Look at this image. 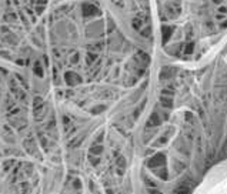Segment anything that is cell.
<instances>
[{
  "label": "cell",
  "mask_w": 227,
  "mask_h": 194,
  "mask_svg": "<svg viewBox=\"0 0 227 194\" xmlns=\"http://www.w3.org/2000/svg\"><path fill=\"white\" fill-rule=\"evenodd\" d=\"M191 51H193V44H187V46H186V50H184V53H186V54H190Z\"/></svg>",
  "instance_id": "30bf717a"
},
{
  "label": "cell",
  "mask_w": 227,
  "mask_h": 194,
  "mask_svg": "<svg viewBox=\"0 0 227 194\" xmlns=\"http://www.w3.org/2000/svg\"><path fill=\"white\" fill-rule=\"evenodd\" d=\"M83 12L86 14H96V13H99V10L93 4H83Z\"/></svg>",
  "instance_id": "277c9868"
},
{
  "label": "cell",
  "mask_w": 227,
  "mask_h": 194,
  "mask_svg": "<svg viewBox=\"0 0 227 194\" xmlns=\"http://www.w3.org/2000/svg\"><path fill=\"white\" fill-rule=\"evenodd\" d=\"M64 78H66V83L69 84V86H75V84H77V83L82 82L80 76L75 74V73H71V71H67L66 74H64Z\"/></svg>",
  "instance_id": "6da1fadb"
},
{
  "label": "cell",
  "mask_w": 227,
  "mask_h": 194,
  "mask_svg": "<svg viewBox=\"0 0 227 194\" xmlns=\"http://www.w3.org/2000/svg\"><path fill=\"white\" fill-rule=\"evenodd\" d=\"M164 156L163 154H157V156H154L153 158H150L149 160V167H159V165H163L164 164Z\"/></svg>",
  "instance_id": "7a4b0ae2"
},
{
  "label": "cell",
  "mask_w": 227,
  "mask_h": 194,
  "mask_svg": "<svg viewBox=\"0 0 227 194\" xmlns=\"http://www.w3.org/2000/svg\"><path fill=\"white\" fill-rule=\"evenodd\" d=\"M160 103L163 107H171V99H169V97H166V96H161L160 97Z\"/></svg>",
  "instance_id": "52a82bcc"
},
{
  "label": "cell",
  "mask_w": 227,
  "mask_h": 194,
  "mask_svg": "<svg viewBox=\"0 0 227 194\" xmlns=\"http://www.w3.org/2000/svg\"><path fill=\"white\" fill-rule=\"evenodd\" d=\"M143 26V19H141L140 16H137L133 19V27L136 30H140V27Z\"/></svg>",
  "instance_id": "8992f818"
},
{
  "label": "cell",
  "mask_w": 227,
  "mask_h": 194,
  "mask_svg": "<svg viewBox=\"0 0 227 194\" xmlns=\"http://www.w3.org/2000/svg\"><path fill=\"white\" fill-rule=\"evenodd\" d=\"M90 153H91V154H100V153H102V146H100V147H97V146L91 147V149H90Z\"/></svg>",
  "instance_id": "9c48e42d"
},
{
  "label": "cell",
  "mask_w": 227,
  "mask_h": 194,
  "mask_svg": "<svg viewBox=\"0 0 227 194\" xmlns=\"http://www.w3.org/2000/svg\"><path fill=\"white\" fill-rule=\"evenodd\" d=\"M160 124V117H159V114H156V113H153L152 116H150L149 121H147V127H153V126H159Z\"/></svg>",
  "instance_id": "3957f363"
},
{
  "label": "cell",
  "mask_w": 227,
  "mask_h": 194,
  "mask_svg": "<svg viewBox=\"0 0 227 194\" xmlns=\"http://www.w3.org/2000/svg\"><path fill=\"white\" fill-rule=\"evenodd\" d=\"M163 40H167V39H170V36H171V33H173V27H167V26H163Z\"/></svg>",
  "instance_id": "5b68a950"
},
{
  "label": "cell",
  "mask_w": 227,
  "mask_h": 194,
  "mask_svg": "<svg viewBox=\"0 0 227 194\" xmlns=\"http://www.w3.org/2000/svg\"><path fill=\"white\" fill-rule=\"evenodd\" d=\"M174 194H190V188L187 186H180L174 191Z\"/></svg>",
  "instance_id": "ba28073f"
},
{
  "label": "cell",
  "mask_w": 227,
  "mask_h": 194,
  "mask_svg": "<svg viewBox=\"0 0 227 194\" xmlns=\"http://www.w3.org/2000/svg\"><path fill=\"white\" fill-rule=\"evenodd\" d=\"M94 54H90V56H89V54H87V63H89V64H91V63L94 62Z\"/></svg>",
  "instance_id": "8fae6325"
}]
</instances>
